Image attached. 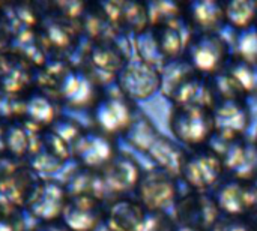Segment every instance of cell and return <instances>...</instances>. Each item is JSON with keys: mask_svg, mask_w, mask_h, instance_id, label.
Returning a JSON list of instances; mask_svg holds the SVG:
<instances>
[{"mask_svg": "<svg viewBox=\"0 0 257 231\" xmlns=\"http://www.w3.org/2000/svg\"><path fill=\"white\" fill-rule=\"evenodd\" d=\"M209 231H257L245 218L221 215Z\"/></svg>", "mask_w": 257, "mask_h": 231, "instance_id": "23", "label": "cell"}, {"mask_svg": "<svg viewBox=\"0 0 257 231\" xmlns=\"http://www.w3.org/2000/svg\"><path fill=\"white\" fill-rule=\"evenodd\" d=\"M149 158L155 162L157 168L167 173L172 177H179L182 167L188 153L173 140L166 135H161L154 141V144L148 150Z\"/></svg>", "mask_w": 257, "mask_h": 231, "instance_id": "11", "label": "cell"}, {"mask_svg": "<svg viewBox=\"0 0 257 231\" xmlns=\"http://www.w3.org/2000/svg\"><path fill=\"white\" fill-rule=\"evenodd\" d=\"M146 216V210L128 200L117 201L108 215V224L113 231H139Z\"/></svg>", "mask_w": 257, "mask_h": 231, "instance_id": "14", "label": "cell"}, {"mask_svg": "<svg viewBox=\"0 0 257 231\" xmlns=\"http://www.w3.org/2000/svg\"><path fill=\"white\" fill-rule=\"evenodd\" d=\"M212 117L215 126L214 137H220L224 143L244 138L251 122L250 110L244 98L217 99L212 107Z\"/></svg>", "mask_w": 257, "mask_h": 231, "instance_id": "6", "label": "cell"}, {"mask_svg": "<svg viewBox=\"0 0 257 231\" xmlns=\"http://www.w3.org/2000/svg\"><path fill=\"white\" fill-rule=\"evenodd\" d=\"M256 143H257V137H256Z\"/></svg>", "mask_w": 257, "mask_h": 231, "instance_id": "25", "label": "cell"}, {"mask_svg": "<svg viewBox=\"0 0 257 231\" xmlns=\"http://www.w3.org/2000/svg\"><path fill=\"white\" fill-rule=\"evenodd\" d=\"M235 48L238 59L257 63V23L239 32L235 41Z\"/></svg>", "mask_w": 257, "mask_h": 231, "instance_id": "21", "label": "cell"}, {"mask_svg": "<svg viewBox=\"0 0 257 231\" xmlns=\"http://www.w3.org/2000/svg\"><path fill=\"white\" fill-rule=\"evenodd\" d=\"M140 170L139 165L128 158H120L114 161L110 167V183L117 189H133L137 188L140 182Z\"/></svg>", "mask_w": 257, "mask_h": 231, "instance_id": "18", "label": "cell"}, {"mask_svg": "<svg viewBox=\"0 0 257 231\" xmlns=\"http://www.w3.org/2000/svg\"><path fill=\"white\" fill-rule=\"evenodd\" d=\"M221 215L245 218L257 212V182L230 179L223 182L214 197Z\"/></svg>", "mask_w": 257, "mask_h": 231, "instance_id": "7", "label": "cell"}, {"mask_svg": "<svg viewBox=\"0 0 257 231\" xmlns=\"http://www.w3.org/2000/svg\"><path fill=\"white\" fill-rule=\"evenodd\" d=\"M170 129L179 143L200 149L212 140L215 132L212 110L194 104L173 105Z\"/></svg>", "mask_w": 257, "mask_h": 231, "instance_id": "1", "label": "cell"}, {"mask_svg": "<svg viewBox=\"0 0 257 231\" xmlns=\"http://www.w3.org/2000/svg\"><path fill=\"white\" fill-rule=\"evenodd\" d=\"M136 114L130 104L122 98H110L102 101L96 110V119L107 132H120L130 128Z\"/></svg>", "mask_w": 257, "mask_h": 231, "instance_id": "13", "label": "cell"}, {"mask_svg": "<svg viewBox=\"0 0 257 231\" xmlns=\"http://www.w3.org/2000/svg\"><path fill=\"white\" fill-rule=\"evenodd\" d=\"M223 171L224 162L221 155L212 147H200L187 156L179 177H182L194 192H208L220 183Z\"/></svg>", "mask_w": 257, "mask_h": 231, "instance_id": "3", "label": "cell"}, {"mask_svg": "<svg viewBox=\"0 0 257 231\" xmlns=\"http://www.w3.org/2000/svg\"><path fill=\"white\" fill-rule=\"evenodd\" d=\"M117 81L122 95L134 101H145L161 90L160 69L139 56L122 65Z\"/></svg>", "mask_w": 257, "mask_h": 231, "instance_id": "4", "label": "cell"}, {"mask_svg": "<svg viewBox=\"0 0 257 231\" xmlns=\"http://www.w3.org/2000/svg\"><path fill=\"white\" fill-rule=\"evenodd\" d=\"M226 74L244 96L257 95V63L235 57L229 62Z\"/></svg>", "mask_w": 257, "mask_h": 231, "instance_id": "15", "label": "cell"}, {"mask_svg": "<svg viewBox=\"0 0 257 231\" xmlns=\"http://www.w3.org/2000/svg\"><path fill=\"white\" fill-rule=\"evenodd\" d=\"M224 168H229L235 179L257 180V143H248L244 138L227 143L220 153Z\"/></svg>", "mask_w": 257, "mask_h": 231, "instance_id": "9", "label": "cell"}, {"mask_svg": "<svg viewBox=\"0 0 257 231\" xmlns=\"http://www.w3.org/2000/svg\"><path fill=\"white\" fill-rule=\"evenodd\" d=\"M146 6H148L151 27H158V26L175 23L181 20L182 15L185 14L182 12V8L178 3H172V2H154Z\"/></svg>", "mask_w": 257, "mask_h": 231, "instance_id": "19", "label": "cell"}, {"mask_svg": "<svg viewBox=\"0 0 257 231\" xmlns=\"http://www.w3.org/2000/svg\"><path fill=\"white\" fill-rule=\"evenodd\" d=\"M185 9L187 21L196 33H218L226 23L223 3L214 0L193 2Z\"/></svg>", "mask_w": 257, "mask_h": 231, "instance_id": "10", "label": "cell"}, {"mask_svg": "<svg viewBox=\"0 0 257 231\" xmlns=\"http://www.w3.org/2000/svg\"><path fill=\"white\" fill-rule=\"evenodd\" d=\"M80 155L87 165H101L111 159L113 149L105 138L92 135L84 141V146Z\"/></svg>", "mask_w": 257, "mask_h": 231, "instance_id": "20", "label": "cell"}, {"mask_svg": "<svg viewBox=\"0 0 257 231\" xmlns=\"http://www.w3.org/2000/svg\"><path fill=\"white\" fill-rule=\"evenodd\" d=\"M172 231H205L197 228V227H191V225H184V224H176L175 228Z\"/></svg>", "mask_w": 257, "mask_h": 231, "instance_id": "24", "label": "cell"}, {"mask_svg": "<svg viewBox=\"0 0 257 231\" xmlns=\"http://www.w3.org/2000/svg\"><path fill=\"white\" fill-rule=\"evenodd\" d=\"M139 204L146 212H167L178 203V185L176 179L154 168L142 174L137 185Z\"/></svg>", "mask_w": 257, "mask_h": 231, "instance_id": "5", "label": "cell"}, {"mask_svg": "<svg viewBox=\"0 0 257 231\" xmlns=\"http://www.w3.org/2000/svg\"><path fill=\"white\" fill-rule=\"evenodd\" d=\"M175 210L178 216L176 224L191 225L205 231L211 230L221 216L214 197H209L206 192H193L178 201Z\"/></svg>", "mask_w": 257, "mask_h": 231, "instance_id": "8", "label": "cell"}, {"mask_svg": "<svg viewBox=\"0 0 257 231\" xmlns=\"http://www.w3.org/2000/svg\"><path fill=\"white\" fill-rule=\"evenodd\" d=\"M185 54L190 65L202 77L221 74L230 62L229 42L220 33H194Z\"/></svg>", "mask_w": 257, "mask_h": 231, "instance_id": "2", "label": "cell"}, {"mask_svg": "<svg viewBox=\"0 0 257 231\" xmlns=\"http://www.w3.org/2000/svg\"><path fill=\"white\" fill-rule=\"evenodd\" d=\"M224 14L226 23L241 32L257 23V3L251 0H233L224 3Z\"/></svg>", "mask_w": 257, "mask_h": 231, "instance_id": "17", "label": "cell"}, {"mask_svg": "<svg viewBox=\"0 0 257 231\" xmlns=\"http://www.w3.org/2000/svg\"><path fill=\"white\" fill-rule=\"evenodd\" d=\"M158 137H160L158 129L151 122V119H148L145 114L140 116L136 114L133 123L126 129V140L131 143V146H134L136 149L145 153H148L149 147L154 144V141Z\"/></svg>", "mask_w": 257, "mask_h": 231, "instance_id": "16", "label": "cell"}, {"mask_svg": "<svg viewBox=\"0 0 257 231\" xmlns=\"http://www.w3.org/2000/svg\"><path fill=\"white\" fill-rule=\"evenodd\" d=\"M182 21H184V18H181L175 23H170V24L151 27L155 42L158 45V50H160L161 56L164 57L166 63L170 60L181 59L188 47L190 39H191V36L185 35L184 27L179 26V23H182Z\"/></svg>", "mask_w": 257, "mask_h": 231, "instance_id": "12", "label": "cell"}, {"mask_svg": "<svg viewBox=\"0 0 257 231\" xmlns=\"http://www.w3.org/2000/svg\"><path fill=\"white\" fill-rule=\"evenodd\" d=\"M176 222L166 212H146L145 221L139 231H172Z\"/></svg>", "mask_w": 257, "mask_h": 231, "instance_id": "22", "label": "cell"}]
</instances>
